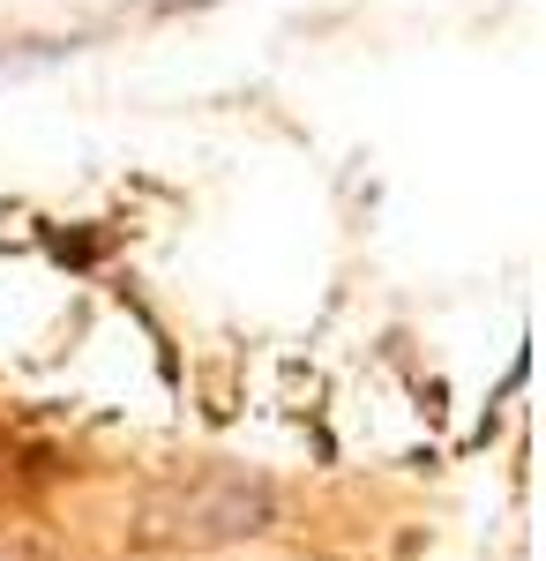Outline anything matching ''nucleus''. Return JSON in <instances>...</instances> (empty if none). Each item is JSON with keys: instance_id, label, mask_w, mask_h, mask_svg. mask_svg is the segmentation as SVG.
I'll list each match as a JSON object with an SVG mask.
<instances>
[{"instance_id": "f03ea898", "label": "nucleus", "mask_w": 546, "mask_h": 561, "mask_svg": "<svg viewBox=\"0 0 546 561\" xmlns=\"http://www.w3.org/2000/svg\"><path fill=\"white\" fill-rule=\"evenodd\" d=\"M0 561H31V554H23V547H0Z\"/></svg>"}, {"instance_id": "f257e3e1", "label": "nucleus", "mask_w": 546, "mask_h": 561, "mask_svg": "<svg viewBox=\"0 0 546 561\" xmlns=\"http://www.w3.org/2000/svg\"><path fill=\"white\" fill-rule=\"evenodd\" d=\"M277 517V494L270 479L240 472V465H187V472L158 479L135 510V531L150 547H187V554H211L232 539H254L262 524Z\"/></svg>"}]
</instances>
